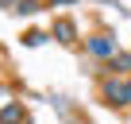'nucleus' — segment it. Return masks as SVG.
Wrapping results in <instances>:
<instances>
[{
	"mask_svg": "<svg viewBox=\"0 0 131 124\" xmlns=\"http://www.w3.org/2000/svg\"><path fill=\"white\" fill-rule=\"evenodd\" d=\"M123 89H127V82H119V78H104L100 82V93H104V101L112 109H123Z\"/></svg>",
	"mask_w": 131,
	"mask_h": 124,
	"instance_id": "obj_1",
	"label": "nucleus"
},
{
	"mask_svg": "<svg viewBox=\"0 0 131 124\" xmlns=\"http://www.w3.org/2000/svg\"><path fill=\"white\" fill-rule=\"evenodd\" d=\"M50 35H54L58 43H66V47H73V43L81 39V35H77V23H73V20H54Z\"/></svg>",
	"mask_w": 131,
	"mask_h": 124,
	"instance_id": "obj_2",
	"label": "nucleus"
},
{
	"mask_svg": "<svg viewBox=\"0 0 131 124\" xmlns=\"http://www.w3.org/2000/svg\"><path fill=\"white\" fill-rule=\"evenodd\" d=\"M85 47H89L96 58H112V54H116V39H112V35H93Z\"/></svg>",
	"mask_w": 131,
	"mask_h": 124,
	"instance_id": "obj_3",
	"label": "nucleus"
},
{
	"mask_svg": "<svg viewBox=\"0 0 131 124\" xmlns=\"http://www.w3.org/2000/svg\"><path fill=\"white\" fill-rule=\"evenodd\" d=\"M23 120H27V109L19 101H12V105L0 109V124H23Z\"/></svg>",
	"mask_w": 131,
	"mask_h": 124,
	"instance_id": "obj_4",
	"label": "nucleus"
},
{
	"mask_svg": "<svg viewBox=\"0 0 131 124\" xmlns=\"http://www.w3.org/2000/svg\"><path fill=\"white\" fill-rule=\"evenodd\" d=\"M108 66L119 70V74H131V54H127V50H116V54L108 58Z\"/></svg>",
	"mask_w": 131,
	"mask_h": 124,
	"instance_id": "obj_5",
	"label": "nucleus"
},
{
	"mask_svg": "<svg viewBox=\"0 0 131 124\" xmlns=\"http://www.w3.org/2000/svg\"><path fill=\"white\" fill-rule=\"evenodd\" d=\"M42 8V0H19V12L23 16H31V12H39Z\"/></svg>",
	"mask_w": 131,
	"mask_h": 124,
	"instance_id": "obj_6",
	"label": "nucleus"
},
{
	"mask_svg": "<svg viewBox=\"0 0 131 124\" xmlns=\"http://www.w3.org/2000/svg\"><path fill=\"white\" fill-rule=\"evenodd\" d=\"M123 109H131V82H127V89H123Z\"/></svg>",
	"mask_w": 131,
	"mask_h": 124,
	"instance_id": "obj_7",
	"label": "nucleus"
},
{
	"mask_svg": "<svg viewBox=\"0 0 131 124\" xmlns=\"http://www.w3.org/2000/svg\"><path fill=\"white\" fill-rule=\"evenodd\" d=\"M0 8H19V0H0Z\"/></svg>",
	"mask_w": 131,
	"mask_h": 124,
	"instance_id": "obj_8",
	"label": "nucleus"
},
{
	"mask_svg": "<svg viewBox=\"0 0 131 124\" xmlns=\"http://www.w3.org/2000/svg\"><path fill=\"white\" fill-rule=\"evenodd\" d=\"M54 4H73V0H54Z\"/></svg>",
	"mask_w": 131,
	"mask_h": 124,
	"instance_id": "obj_9",
	"label": "nucleus"
}]
</instances>
